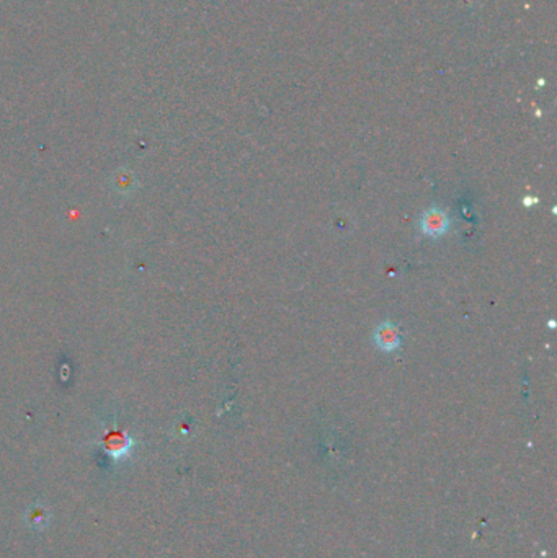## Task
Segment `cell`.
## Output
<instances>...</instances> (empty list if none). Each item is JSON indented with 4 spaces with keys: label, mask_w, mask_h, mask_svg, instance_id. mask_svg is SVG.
I'll use <instances>...</instances> for the list:
<instances>
[{
    "label": "cell",
    "mask_w": 557,
    "mask_h": 558,
    "mask_svg": "<svg viewBox=\"0 0 557 558\" xmlns=\"http://www.w3.org/2000/svg\"><path fill=\"white\" fill-rule=\"evenodd\" d=\"M422 226L423 234L430 235V237H440L448 231L450 221L448 216H446L445 211H441L440 208H430L428 211L422 216Z\"/></svg>",
    "instance_id": "obj_1"
},
{
    "label": "cell",
    "mask_w": 557,
    "mask_h": 558,
    "mask_svg": "<svg viewBox=\"0 0 557 558\" xmlns=\"http://www.w3.org/2000/svg\"><path fill=\"white\" fill-rule=\"evenodd\" d=\"M374 343H376L378 348L387 351V353L396 351L400 346L399 328L392 322H382L381 325H378V328L374 330Z\"/></svg>",
    "instance_id": "obj_2"
},
{
    "label": "cell",
    "mask_w": 557,
    "mask_h": 558,
    "mask_svg": "<svg viewBox=\"0 0 557 558\" xmlns=\"http://www.w3.org/2000/svg\"><path fill=\"white\" fill-rule=\"evenodd\" d=\"M113 186H115V190L118 193L121 195H130L132 191L136 190V186H138V181H136V177L134 173L125 170V168H121V170H118L115 173V177H113Z\"/></svg>",
    "instance_id": "obj_3"
},
{
    "label": "cell",
    "mask_w": 557,
    "mask_h": 558,
    "mask_svg": "<svg viewBox=\"0 0 557 558\" xmlns=\"http://www.w3.org/2000/svg\"><path fill=\"white\" fill-rule=\"evenodd\" d=\"M131 447V439L126 438V436H113L109 438L108 444H107V449H108V454L113 457V459H121L123 456L127 454V451H130Z\"/></svg>",
    "instance_id": "obj_4"
},
{
    "label": "cell",
    "mask_w": 557,
    "mask_h": 558,
    "mask_svg": "<svg viewBox=\"0 0 557 558\" xmlns=\"http://www.w3.org/2000/svg\"><path fill=\"white\" fill-rule=\"evenodd\" d=\"M48 518L46 516H44V510L43 507H36V510H33L31 511V514H30V524H41V523H44V521H46Z\"/></svg>",
    "instance_id": "obj_5"
}]
</instances>
